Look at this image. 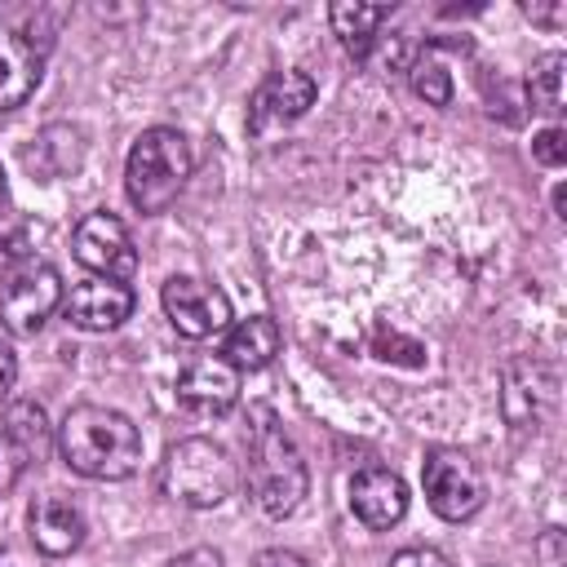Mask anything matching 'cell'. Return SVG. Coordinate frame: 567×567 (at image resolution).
I'll use <instances>...</instances> for the list:
<instances>
[{"mask_svg": "<svg viewBox=\"0 0 567 567\" xmlns=\"http://www.w3.org/2000/svg\"><path fill=\"white\" fill-rule=\"evenodd\" d=\"M58 452L75 474L120 483L142 465V434L124 412L106 403H75L58 425Z\"/></svg>", "mask_w": 567, "mask_h": 567, "instance_id": "cell-1", "label": "cell"}, {"mask_svg": "<svg viewBox=\"0 0 567 567\" xmlns=\"http://www.w3.org/2000/svg\"><path fill=\"white\" fill-rule=\"evenodd\" d=\"M306 487H310V470L297 443L288 439V430L270 408H257V421L248 430V492L257 509L270 518H288L301 505Z\"/></svg>", "mask_w": 567, "mask_h": 567, "instance_id": "cell-2", "label": "cell"}, {"mask_svg": "<svg viewBox=\"0 0 567 567\" xmlns=\"http://www.w3.org/2000/svg\"><path fill=\"white\" fill-rule=\"evenodd\" d=\"M195 155L182 128H146L124 159V195L137 213H164L190 182Z\"/></svg>", "mask_w": 567, "mask_h": 567, "instance_id": "cell-3", "label": "cell"}, {"mask_svg": "<svg viewBox=\"0 0 567 567\" xmlns=\"http://www.w3.org/2000/svg\"><path fill=\"white\" fill-rule=\"evenodd\" d=\"M239 483L230 452L213 439H177L159 465V487L186 509H217Z\"/></svg>", "mask_w": 567, "mask_h": 567, "instance_id": "cell-4", "label": "cell"}, {"mask_svg": "<svg viewBox=\"0 0 567 567\" xmlns=\"http://www.w3.org/2000/svg\"><path fill=\"white\" fill-rule=\"evenodd\" d=\"M49 44H53V35L44 31L40 9L0 4V111H13L35 93V84L44 75Z\"/></svg>", "mask_w": 567, "mask_h": 567, "instance_id": "cell-5", "label": "cell"}, {"mask_svg": "<svg viewBox=\"0 0 567 567\" xmlns=\"http://www.w3.org/2000/svg\"><path fill=\"white\" fill-rule=\"evenodd\" d=\"M421 487H425L430 509L447 523L474 518L487 501L483 474L470 461V452H461V447H430L425 461H421Z\"/></svg>", "mask_w": 567, "mask_h": 567, "instance_id": "cell-6", "label": "cell"}, {"mask_svg": "<svg viewBox=\"0 0 567 567\" xmlns=\"http://www.w3.org/2000/svg\"><path fill=\"white\" fill-rule=\"evenodd\" d=\"M62 306V275L49 261H22L0 284V323L13 337H35Z\"/></svg>", "mask_w": 567, "mask_h": 567, "instance_id": "cell-7", "label": "cell"}, {"mask_svg": "<svg viewBox=\"0 0 567 567\" xmlns=\"http://www.w3.org/2000/svg\"><path fill=\"white\" fill-rule=\"evenodd\" d=\"M71 248H75V261L89 266L97 279L128 284L133 270H137L133 235H128V226L115 213H89V217H80V226L71 235Z\"/></svg>", "mask_w": 567, "mask_h": 567, "instance_id": "cell-8", "label": "cell"}, {"mask_svg": "<svg viewBox=\"0 0 567 567\" xmlns=\"http://www.w3.org/2000/svg\"><path fill=\"white\" fill-rule=\"evenodd\" d=\"M159 301H164L168 323H173L182 337H190V341H204V337L230 328V301H226V292L213 288V284H204V279H195V275H173V279H164Z\"/></svg>", "mask_w": 567, "mask_h": 567, "instance_id": "cell-9", "label": "cell"}, {"mask_svg": "<svg viewBox=\"0 0 567 567\" xmlns=\"http://www.w3.org/2000/svg\"><path fill=\"white\" fill-rule=\"evenodd\" d=\"M558 399V377L549 363L509 359L501 372V412L514 430H536Z\"/></svg>", "mask_w": 567, "mask_h": 567, "instance_id": "cell-10", "label": "cell"}, {"mask_svg": "<svg viewBox=\"0 0 567 567\" xmlns=\"http://www.w3.org/2000/svg\"><path fill=\"white\" fill-rule=\"evenodd\" d=\"M49 452V421H44V408L31 403V399H18L4 408V421H0V483L4 492Z\"/></svg>", "mask_w": 567, "mask_h": 567, "instance_id": "cell-11", "label": "cell"}, {"mask_svg": "<svg viewBox=\"0 0 567 567\" xmlns=\"http://www.w3.org/2000/svg\"><path fill=\"white\" fill-rule=\"evenodd\" d=\"M319 97V84L306 71H275L248 97V133H266L275 124L301 120Z\"/></svg>", "mask_w": 567, "mask_h": 567, "instance_id": "cell-12", "label": "cell"}, {"mask_svg": "<svg viewBox=\"0 0 567 567\" xmlns=\"http://www.w3.org/2000/svg\"><path fill=\"white\" fill-rule=\"evenodd\" d=\"M177 399L199 416H221L239 403V372L221 354L190 359L177 372Z\"/></svg>", "mask_w": 567, "mask_h": 567, "instance_id": "cell-13", "label": "cell"}, {"mask_svg": "<svg viewBox=\"0 0 567 567\" xmlns=\"http://www.w3.org/2000/svg\"><path fill=\"white\" fill-rule=\"evenodd\" d=\"M350 509L363 527L390 532L408 514V483L385 465H368L350 478Z\"/></svg>", "mask_w": 567, "mask_h": 567, "instance_id": "cell-14", "label": "cell"}, {"mask_svg": "<svg viewBox=\"0 0 567 567\" xmlns=\"http://www.w3.org/2000/svg\"><path fill=\"white\" fill-rule=\"evenodd\" d=\"M66 319L84 332H111L133 315V288L120 279H84L71 288V297L62 301Z\"/></svg>", "mask_w": 567, "mask_h": 567, "instance_id": "cell-15", "label": "cell"}, {"mask_svg": "<svg viewBox=\"0 0 567 567\" xmlns=\"http://www.w3.org/2000/svg\"><path fill=\"white\" fill-rule=\"evenodd\" d=\"M27 523H31V545H35L40 554H49V558H66L71 549L84 545V532H89L84 509H80L71 496H62V492L35 496Z\"/></svg>", "mask_w": 567, "mask_h": 567, "instance_id": "cell-16", "label": "cell"}, {"mask_svg": "<svg viewBox=\"0 0 567 567\" xmlns=\"http://www.w3.org/2000/svg\"><path fill=\"white\" fill-rule=\"evenodd\" d=\"M284 346V332L270 315H248L239 323L226 328L221 337V359L235 368V372H261Z\"/></svg>", "mask_w": 567, "mask_h": 567, "instance_id": "cell-17", "label": "cell"}, {"mask_svg": "<svg viewBox=\"0 0 567 567\" xmlns=\"http://www.w3.org/2000/svg\"><path fill=\"white\" fill-rule=\"evenodd\" d=\"M328 18H332V31L346 40V49L350 53H368V44L377 40L372 31L390 18V4H350V0H341V4H332L328 9Z\"/></svg>", "mask_w": 567, "mask_h": 567, "instance_id": "cell-18", "label": "cell"}, {"mask_svg": "<svg viewBox=\"0 0 567 567\" xmlns=\"http://www.w3.org/2000/svg\"><path fill=\"white\" fill-rule=\"evenodd\" d=\"M408 80H412L416 97H425L430 106H447V102H452V71H447V62H443V49H439V44H425V49L412 58Z\"/></svg>", "mask_w": 567, "mask_h": 567, "instance_id": "cell-19", "label": "cell"}, {"mask_svg": "<svg viewBox=\"0 0 567 567\" xmlns=\"http://www.w3.org/2000/svg\"><path fill=\"white\" fill-rule=\"evenodd\" d=\"M563 66H567L563 53H545V58L532 66V80H527L532 111H540V115H549V120L563 115Z\"/></svg>", "mask_w": 567, "mask_h": 567, "instance_id": "cell-20", "label": "cell"}, {"mask_svg": "<svg viewBox=\"0 0 567 567\" xmlns=\"http://www.w3.org/2000/svg\"><path fill=\"white\" fill-rule=\"evenodd\" d=\"M368 350H372L381 363H403V368H421V363H425V346L412 341V337H403V332H394V328H385V323L372 328Z\"/></svg>", "mask_w": 567, "mask_h": 567, "instance_id": "cell-21", "label": "cell"}, {"mask_svg": "<svg viewBox=\"0 0 567 567\" xmlns=\"http://www.w3.org/2000/svg\"><path fill=\"white\" fill-rule=\"evenodd\" d=\"M532 159L545 164V168H563L567 164V133L558 124H549L545 133L532 137Z\"/></svg>", "mask_w": 567, "mask_h": 567, "instance_id": "cell-22", "label": "cell"}, {"mask_svg": "<svg viewBox=\"0 0 567 567\" xmlns=\"http://www.w3.org/2000/svg\"><path fill=\"white\" fill-rule=\"evenodd\" d=\"M390 567H452V563L439 549H430V545H412V549H399L390 558Z\"/></svg>", "mask_w": 567, "mask_h": 567, "instance_id": "cell-23", "label": "cell"}, {"mask_svg": "<svg viewBox=\"0 0 567 567\" xmlns=\"http://www.w3.org/2000/svg\"><path fill=\"white\" fill-rule=\"evenodd\" d=\"M164 567H221V554H217V549H208V545H195V549H186V554L168 558Z\"/></svg>", "mask_w": 567, "mask_h": 567, "instance_id": "cell-24", "label": "cell"}, {"mask_svg": "<svg viewBox=\"0 0 567 567\" xmlns=\"http://www.w3.org/2000/svg\"><path fill=\"white\" fill-rule=\"evenodd\" d=\"M252 567H306V558L292 554V549H261V554L252 558Z\"/></svg>", "mask_w": 567, "mask_h": 567, "instance_id": "cell-25", "label": "cell"}, {"mask_svg": "<svg viewBox=\"0 0 567 567\" xmlns=\"http://www.w3.org/2000/svg\"><path fill=\"white\" fill-rule=\"evenodd\" d=\"M13 377H18V359H13V350H9V341L0 337V399L13 390Z\"/></svg>", "mask_w": 567, "mask_h": 567, "instance_id": "cell-26", "label": "cell"}, {"mask_svg": "<svg viewBox=\"0 0 567 567\" xmlns=\"http://www.w3.org/2000/svg\"><path fill=\"white\" fill-rule=\"evenodd\" d=\"M527 18H536V22H545V27H558V22L567 18V9H563V4H527Z\"/></svg>", "mask_w": 567, "mask_h": 567, "instance_id": "cell-27", "label": "cell"}, {"mask_svg": "<svg viewBox=\"0 0 567 567\" xmlns=\"http://www.w3.org/2000/svg\"><path fill=\"white\" fill-rule=\"evenodd\" d=\"M554 208H558V217H563V208H567V190H563V186L554 190Z\"/></svg>", "mask_w": 567, "mask_h": 567, "instance_id": "cell-28", "label": "cell"}, {"mask_svg": "<svg viewBox=\"0 0 567 567\" xmlns=\"http://www.w3.org/2000/svg\"><path fill=\"white\" fill-rule=\"evenodd\" d=\"M0 208H4V173H0Z\"/></svg>", "mask_w": 567, "mask_h": 567, "instance_id": "cell-29", "label": "cell"}, {"mask_svg": "<svg viewBox=\"0 0 567 567\" xmlns=\"http://www.w3.org/2000/svg\"><path fill=\"white\" fill-rule=\"evenodd\" d=\"M0 492H4V483H0Z\"/></svg>", "mask_w": 567, "mask_h": 567, "instance_id": "cell-30", "label": "cell"}]
</instances>
